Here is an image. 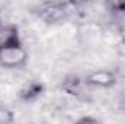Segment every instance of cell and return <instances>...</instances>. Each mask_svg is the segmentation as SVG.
<instances>
[{
  "instance_id": "8992f818",
  "label": "cell",
  "mask_w": 125,
  "mask_h": 124,
  "mask_svg": "<svg viewBox=\"0 0 125 124\" xmlns=\"http://www.w3.org/2000/svg\"><path fill=\"white\" fill-rule=\"evenodd\" d=\"M112 12L115 15V26L118 35L121 37V39L125 42V6L121 3H114L112 4Z\"/></svg>"
},
{
  "instance_id": "52a82bcc",
  "label": "cell",
  "mask_w": 125,
  "mask_h": 124,
  "mask_svg": "<svg viewBox=\"0 0 125 124\" xmlns=\"http://www.w3.org/2000/svg\"><path fill=\"white\" fill-rule=\"evenodd\" d=\"M84 88H89L84 82V79H79V77H68L64 82V91L70 95L74 96H80L82 93H84Z\"/></svg>"
},
{
  "instance_id": "9c48e42d",
  "label": "cell",
  "mask_w": 125,
  "mask_h": 124,
  "mask_svg": "<svg viewBox=\"0 0 125 124\" xmlns=\"http://www.w3.org/2000/svg\"><path fill=\"white\" fill-rule=\"evenodd\" d=\"M76 124H100V123L93 117H82L80 120L76 121Z\"/></svg>"
},
{
  "instance_id": "6da1fadb",
  "label": "cell",
  "mask_w": 125,
  "mask_h": 124,
  "mask_svg": "<svg viewBox=\"0 0 125 124\" xmlns=\"http://www.w3.org/2000/svg\"><path fill=\"white\" fill-rule=\"evenodd\" d=\"M71 12H73V4L67 1H44L39 3L35 9L38 18L50 25H55L68 19Z\"/></svg>"
},
{
  "instance_id": "5b68a950",
  "label": "cell",
  "mask_w": 125,
  "mask_h": 124,
  "mask_svg": "<svg viewBox=\"0 0 125 124\" xmlns=\"http://www.w3.org/2000/svg\"><path fill=\"white\" fill-rule=\"evenodd\" d=\"M19 42H21L19 29L15 25L0 24V50L13 44H19Z\"/></svg>"
},
{
  "instance_id": "277c9868",
  "label": "cell",
  "mask_w": 125,
  "mask_h": 124,
  "mask_svg": "<svg viewBox=\"0 0 125 124\" xmlns=\"http://www.w3.org/2000/svg\"><path fill=\"white\" fill-rule=\"evenodd\" d=\"M103 35V31L100 28V25L94 24V22H86V25H83L79 31L80 39H84L83 42L86 45H92L94 42H97Z\"/></svg>"
},
{
  "instance_id": "3957f363",
  "label": "cell",
  "mask_w": 125,
  "mask_h": 124,
  "mask_svg": "<svg viewBox=\"0 0 125 124\" xmlns=\"http://www.w3.org/2000/svg\"><path fill=\"white\" fill-rule=\"evenodd\" d=\"M84 82L89 88L109 89L116 85L118 77H116V73L109 69H97L84 76Z\"/></svg>"
},
{
  "instance_id": "30bf717a",
  "label": "cell",
  "mask_w": 125,
  "mask_h": 124,
  "mask_svg": "<svg viewBox=\"0 0 125 124\" xmlns=\"http://www.w3.org/2000/svg\"><path fill=\"white\" fill-rule=\"evenodd\" d=\"M122 4H124V6H125V1H122Z\"/></svg>"
},
{
  "instance_id": "ba28073f",
  "label": "cell",
  "mask_w": 125,
  "mask_h": 124,
  "mask_svg": "<svg viewBox=\"0 0 125 124\" xmlns=\"http://www.w3.org/2000/svg\"><path fill=\"white\" fill-rule=\"evenodd\" d=\"M42 92V85L36 83V82H31L28 85H25L21 91V98L25 101H32L35 98H38Z\"/></svg>"
},
{
  "instance_id": "7a4b0ae2",
  "label": "cell",
  "mask_w": 125,
  "mask_h": 124,
  "mask_svg": "<svg viewBox=\"0 0 125 124\" xmlns=\"http://www.w3.org/2000/svg\"><path fill=\"white\" fill-rule=\"evenodd\" d=\"M28 62V51L22 42L0 50V66L4 69H19Z\"/></svg>"
}]
</instances>
